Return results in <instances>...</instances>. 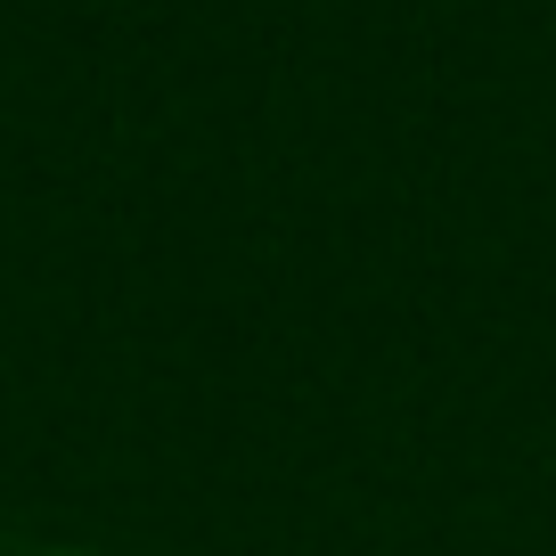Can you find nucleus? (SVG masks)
<instances>
[{
    "mask_svg": "<svg viewBox=\"0 0 556 556\" xmlns=\"http://www.w3.org/2000/svg\"><path fill=\"white\" fill-rule=\"evenodd\" d=\"M17 556H99V548H74V540H41V548H17Z\"/></svg>",
    "mask_w": 556,
    "mask_h": 556,
    "instance_id": "1",
    "label": "nucleus"
}]
</instances>
